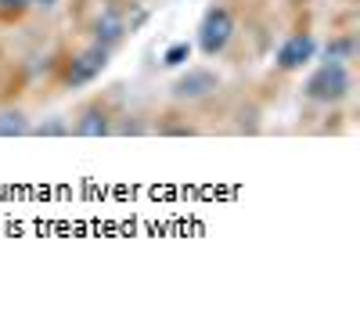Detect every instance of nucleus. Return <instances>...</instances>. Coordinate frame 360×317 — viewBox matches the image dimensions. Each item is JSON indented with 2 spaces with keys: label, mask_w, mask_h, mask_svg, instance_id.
<instances>
[{
  "label": "nucleus",
  "mask_w": 360,
  "mask_h": 317,
  "mask_svg": "<svg viewBox=\"0 0 360 317\" xmlns=\"http://www.w3.org/2000/svg\"><path fill=\"white\" fill-rule=\"evenodd\" d=\"M349 91H353L349 65L346 62H335V58H324V62L303 83V98L307 101H317V105H339V101L349 98Z\"/></svg>",
  "instance_id": "obj_1"
},
{
  "label": "nucleus",
  "mask_w": 360,
  "mask_h": 317,
  "mask_svg": "<svg viewBox=\"0 0 360 317\" xmlns=\"http://www.w3.org/2000/svg\"><path fill=\"white\" fill-rule=\"evenodd\" d=\"M234 33H238L234 11L227 4H209L198 22V51L205 58H220L227 51V44L234 40Z\"/></svg>",
  "instance_id": "obj_2"
},
{
  "label": "nucleus",
  "mask_w": 360,
  "mask_h": 317,
  "mask_svg": "<svg viewBox=\"0 0 360 317\" xmlns=\"http://www.w3.org/2000/svg\"><path fill=\"white\" fill-rule=\"evenodd\" d=\"M108 47H101V44H90L86 51H79L72 62L65 65V72H62V83L69 86V91H76V86H86V83H94L105 69H108Z\"/></svg>",
  "instance_id": "obj_3"
},
{
  "label": "nucleus",
  "mask_w": 360,
  "mask_h": 317,
  "mask_svg": "<svg viewBox=\"0 0 360 317\" xmlns=\"http://www.w3.org/2000/svg\"><path fill=\"white\" fill-rule=\"evenodd\" d=\"M217 86H220V76H217L213 69L195 65V69H188L184 76L173 79L169 94H173V101H202V98H209V94H217Z\"/></svg>",
  "instance_id": "obj_4"
},
{
  "label": "nucleus",
  "mask_w": 360,
  "mask_h": 317,
  "mask_svg": "<svg viewBox=\"0 0 360 317\" xmlns=\"http://www.w3.org/2000/svg\"><path fill=\"white\" fill-rule=\"evenodd\" d=\"M314 54H317L314 33H292V37L278 47L274 65H278L281 72H299V69H307V65L314 62Z\"/></svg>",
  "instance_id": "obj_5"
},
{
  "label": "nucleus",
  "mask_w": 360,
  "mask_h": 317,
  "mask_svg": "<svg viewBox=\"0 0 360 317\" xmlns=\"http://www.w3.org/2000/svg\"><path fill=\"white\" fill-rule=\"evenodd\" d=\"M76 137H108L112 134V115L105 105H86L79 115H76V123L69 127Z\"/></svg>",
  "instance_id": "obj_6"
},
{
  "label": "nucleus",
  "mask_w": 360,
  "mask_h": 317,
  "mask_svg": "<svg viewBox=\"0 0 360 317\" xmlns=\"http://www.w3.org/2000/svg\"><path fill=\"white\" fill-rule=\"evenodd\" d=\"M29 115L22 108H8V112H0V137H25L29 134Z\"/></svg>",
  "instance_id": "obj_7"
},
{
  "label": "nucleus",
  "mask_w": 360,
  "mask_h": 317,
  "mask_svg": "<svg viewBox=\"0 0 360 317\" xmlns=\"http://www.w3.org/2000/svg\"><path fill=\"white\" fill-rule=\"evenodd\" d=\"M353 51H356V40L346 33V37H335L332 44H328L324 54H328V58H335V62H346V65H349V62H353Z\"/></svg>",
  "instance_id": "obj_8"
},
{
  "label": "nucleus",
  "mask_w": 360,
  "mask_h": 317,
  "mask_svg": "<svg viewBox=\"0 0 360 317\" xmlns=\"http://www.w3.org/2000/svg\"><path fill=\"white\" fill-rule=\"evenodd\" d=\"M188 58H191V44H188V40H180V44L166 47V54H162V65H166V69H176V65H184Z\"/></svg>",
  "instance_id": "obj_9"
},
{
  "label": "nucleus",
  "mask_w": 360,
  "mask_h": 317,
  "mask_svg": "<svg viewBox=\"0 0 360 317\" xmlns=\"http://www.w3.org/2000/svg\"><path fill=\"white\" fill-rule=\"evenodd\" d=\"M29 8H33V0H0V22H18Z\"/></svg>",
  "instance_id": "obj_10"
},
{
  "label": "nucleus",
  "mask_w": 360,
  "mask_h": 317,
  "mask_svg": "<svg viewBox=\"0 0 360 317\" xmlns=\"http://www.w3.org/2000/svg\"><path fill=\"white\" fill-rule=\"evenodd\" d=\"M29 134H37V137H65V134H72V130H69V123H62V119H51V123H40V127H29Z\"/></svg>",
  "instance_id": "obj_11"
},
{
  "label": "nucleus",
  "mask_w": 360,
  "mask_h": 317,
  "mask_svg": "<svg viewBox=\"0 0 360 317\" xmlns=\"http://www.w3.org/2000/svg\"><path fill=\"white\" fill-rule=\"evenodd\" d=\"M58 4V0H40V8H54Z\"/></svg>",
  "instance_id": "obj_12"
}]
</instances>
